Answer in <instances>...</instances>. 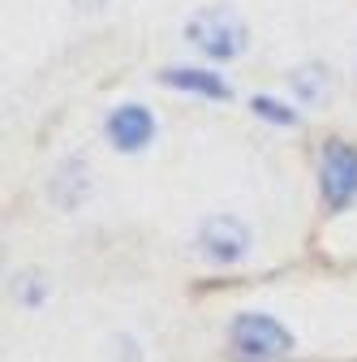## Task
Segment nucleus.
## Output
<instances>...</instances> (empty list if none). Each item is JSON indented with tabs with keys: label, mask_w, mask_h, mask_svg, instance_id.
<instances>
[{
	"label": "nucleus",
	"mask_w": 357,
	"mask_h": 362,
	"mask_svg": "<svg viewBox=\"0 0 357 362\" xmlns=\"http://www.w3.org/2000/svg\"><path fill=\"white\" fill-rule=\"evenodd\" d=\"M254 112L267 117V121H276V125H297V112H293V108H284L280 100H267V95L254 100Z\"/></svg>",
	"instance_id": "1a4fd4ad"
},
{
	"label": "nucleus",
	"mask_w": 357,
	"mask_h": 362,
	"mask_svg": "<svg viewBox=\"0 0 357 362\" xmlns=\"http://www.w3.org/2000/svg\"><path fill=\"white\" fill-rule=\"evenodd\" d=\"M108 139L116 151H143L155 139V117L143 104H121L108 117Z\"/></svg>",
	"instance_id": "20e7f679"
},
{
	"label": "nucleus",
	"mask_w": 357,
	"mask_h": 362,
	"mask_svg": "<svg viewBox=\"0 0 357 362\" xmlns=\"http://www.w3.org/2000/svg\"><path fill=\"white\" fill-rule=\"evenodd\" d=\"M159 78L176 90H194V95H207V100H229L233 95V86L219 74H207V69H164Z\"/></svg>",
	"instance_id": "423d86ee"
},
{
	"label": "nucleus",
	"mask_w": 357,
	"mask_h": 362,
	"mask_svg": "<svg viewBox=\"0 0 357 362\" xmlns=\"http://www.w3.org/2000/svg\"><path fill=\"white\" fill-rule=\"evenodd\" d=\"M289 82H293V90H297V100H305V104H319V100L327 95V74H323L319 65H301V69H293Z\"/></svg>",
	"instance_id": "0eeeda50"
},
{
	"label": "nucleus",
	"mask_w": 357,
	"mask_h": 362,
	"mask_svg": "<svg viewBox=\"0 0 357 362\" xmlns=\"http://www.w3.org/2000/svg\"><path fill=\"white\" fill-rule=\"evenodd\" d=\"M13 298L22 302V306H39L43 298H48V281H43V272H18L13 276Z\"/></svg>",
	"instance_id": "6e6552de"
},
{
	"label": "nucleus",
	"mask_w": 357,
	"mask_h": 362,
	"mask_svg": "<svg viewBox=\"0 0 357 362\" xmlns=\"http://www.w3.org/2000/svg\"><path fill=\"white\" fill-rule=\"evenodd\" d=\"M198 250L211 263H237L250 255V229L237 216H211L198 229Z\"/></svg>",
	"instance_id": "7ed1b4c3"
},
{
	"label": "nucleus",
	"mask_w": 357,
	"mask_h": 362,
	"mask_svg": "<svg viewBox=\"0 0 357 362\" xmlns=\"http://www.w3.org/2000/svg\"><path fill=\"white\" fill-rule=\"evenodd\" d=\"M186 39L211 61H233L246 52V22L224 5H207L186 22Z\"/></svg>",
	"instance_id": "f257e3e1"
},
{
	"label": "nucleus",
	"mask_w": 357,
	"mask_h": 362,
	"mask_svg": "<svg viewBox=\"0 0 357 362\" xmlns=\"http://www.w3.org/2000/svg\"><path fill=\"white\" fill-rule=\"evenodd\" d=\"M233 345L246 358H280V354L293 349V337H289L284 324L272 320V315L246 310V315H237V320H233Z\"/></svg>",
	"instance_id": "f03ea898"
},
{
	"label": "nucleus",
	"mask_w": 357,
	"mask_h": 362,
	"mask_svg": "<svg viewBox=\"0 0 357 362\" xmlns=\"http://www.w3.org/2000/svg\"><path fill=\"white\" fill-rule=\"evenodd\" d=\"M323 194L327 203H349L357 194V151L344 143H332L323 151Z\"/></svg>",
	"instance_id": "39448f33"
}]
</instances>
